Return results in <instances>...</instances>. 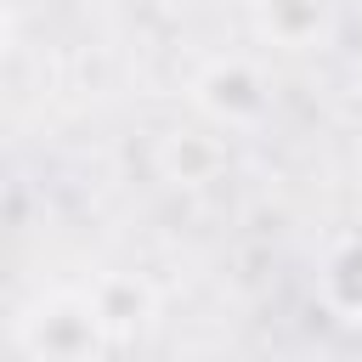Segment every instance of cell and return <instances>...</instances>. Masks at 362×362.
I'll return each mask as SVG.
<instances>
[]
</instances>
